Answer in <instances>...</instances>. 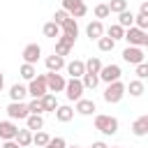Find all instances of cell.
<instances>
[{"instance_id":"39","label":"cell","mask_w":148,"mask_h":148,"mask_svg":"<svg viewBox=\"0 0 148 148\" xmlns=\"http://www.w3.org/2000/svg\"><path fill=\"white\" fill-rule=\"evenodd\" d=\"M28 113H44V109H42V102H39V99H32V102H28Z\"/></svg>"},{"instance_id":"46","label":"cell","mask_w":148,"mask_h":148,"mask_svg":"<svg viewBox=\"0 0 148 148\" xmlns=\"http://www.w3.org/2000/svg\"><path fill=\"white\" fill-rule=\"evenodd\" d=\"M109 148H123V146H109Z\"/></svg>"},{"instance_id":"4","label":"cell","mask_w":148,"mask_h":148,"mask_svg":"<svg viewBox=\"0 0 148 148\" xmlns=\"http://www.w3.org/2000/svg\"><path fill=\"white\" fill-rule=\"evenodd\" d=\"M49 88H46V76L44 74H35V79L28 81V95L32 99H39L42 95H46Z\"/></svg>"},{"instance_id":"42","label":"cell","mask_w":148,"mask_h":148,"mask_svg":"<svg viewBox=\"0 0 148 148\" xmlns=\"http://www.w3.org/2000/svg\"><path fill=\"white\" fill-rule=\"evenodd\" d=\"M90 148H109V146H106V143H104V141H95V143H92V146H90Z\"/></svg>"},{"instance_id":"22","label":"cell","mask_w":148,"mask_h":148,"mask_svg":"<svg viewBox=\"0 0 148 148\" xmlns=\"http://www.w3.org/2000/svg\"><path fill=\"white\" fill-rule=\"evenodd\" d=\"M125 90H130V95H132V97H141V95L146 92V86H143V81H141V79H132V81L125 86Z\"/></svg>"},{"instance_id":"44","label":"cell","mask_w":148,"mask_h":148,"mask_svg":"<svg viewBox=\"0 0 148 148\" xmlns=\"http://www.w3.org/2000/svg\"><path fill=\"white\" fill-rule=\"evenodd\" d=\"M2 88H5V74L0 72V92H2Z\"/></svg>"},{"instance_id":"8","label":"cell","mask_w":148,"mask_h":148,"mask_svg":"<svg viewBox=\"0 0 148 148\" xmlns=\"http://www.w3.org/2000/svg\"><path fill=\"white\" fill-rule=\"evenodd\" d=\"M5 111H7L9 120H25L28 118V104L25 102H9Z\"/></svg>"},{"instance_id":"26","label":"cell","mask_w":148,"mask_h":148,"mask_svg":"<svg viewBox=\"0 0 148 148\" xmlns=\"http://www.w3.org/2000/svg\"><path fill=\"white\" fill-rule=\"evenodd\" d=\"M118 25H120V28H132V25H134V14H132L130 9L120 12V14H118Z\"/></svg>"},{"instance_id":"31","label":"cell","mask_w":148,"mask_h":148,"mask_svg":"<svg viewBox=\"0 0 148 148\" xmlns=\"http://www.w3.org/2000/svg\"><path fill=\"white\" fill-rule=\"evenodd\" d=\"M123 35H125V28H120L118 23H113V25H109V30H106V37H111L113 42H118V39H123Z\"/></svg>"},{"instance_id":"40","label":"cell","mask_w":148,"mask_h":148,"mask_svg":"<svg viewBox=\"0 0 148 148\" xmlns=\"http://www.w3.org/2000/svg\"><path fill=\"white\" fill-rule=\"evenodd\" d=\"M67 16H69V14H67V12H65V9H62V7H60V9H58V12H56V14H53V21H56V23H58V25H60V23H62V21H65V18H67Z\"/></svg>"},{"instance_id":"2","label":"cell","mask_w":148,"mask_h":148,"mask_svg":"<svg viewBox=\"0 0 148 148\" xmlns=\"http://www.w3.org/2000/svg\"><path fill=\"white\" fill-rule=\"evenodd\" d=\"M125 83L118 79V81H111V83H106V90H104V102L106 104H118L123 97H125Z\"/></svg>"},{"instance_id":"34","label":"cell","mask_w":148,"mask_h":148,"mask_svg":"<svg viewBox=\"0 0 148 148\" xmlns=\"http://www.w3.org/2000/svg\"><path fill=\"white\" fill-rule=\"evenodd\" d=\"M111 12H109V5L102 2V5H95V18H109Z\"/></svg>"},{"instance_id":"35","label":"cell","mask_w":148,"mask_h":148,"mask_svg":"<svg viewBox=\"0 0 148 148\" xmlns=\"http://www.w3.org/2000/svg\"><path fill=\"white\" fill-rule=\"evenodd\" d=\"M134 25L141 28V30H148V14H141V12H139V14L134 16Z\"/></svg>"},{"instance_id":"47","label":"cell","mask_w":148,"mask_h":148,"mask_svg":"<svg viewBox=\"0 0 148 148\" xmlns=\"http://www.w3.org/2000/svg\"><path fill=\"white\" fill-rule=\"evenodd\" d=\"M0 148H2V141H0Z\"/></svg>"},{"instance_id":"20","label":"cell","mask_w":148,"mask_h":148,"mask_svg":"<svg viewBox=\"0 0 148 148\" xmlns=\"http://www.w3.org/2000/svg\"><path fill=\"white\" fill-rule=\"evenodd\" d=\"M44 62H46V69H49V72H60V69L65 67V58H62V56H56V53H53V56H46Z\"/></svg>"},{"instance_id":"21","label":"cell","mask_w":148,"mask_h":148,"mask_svg":"<svg viewBox=\"0 0 148 148\" xmlns=\"http://www.w3.org/2000/svg\"><path fill=\"white\" fill-rule=\"evenodd\" d=\"M25 127H28L30 132L42 130V127H44V118H42V113H28V118H25Z\"/></svg>"},{"instance_id":"1","label":"cell","mask_w":148,"mask_h":148,"mask_svg":"<svg viewBox=\"0 0 148 148\" xmlns=\"http://www.w3.org/2000/svg\"><path fill=\"white\" fill-rule=\"evenodd\" d=\"M123 39L130 44V46H148V32L146 30H141V28H136V25H132V28H125V35H123Z\"/></svg>"},{"instance_id":"38","label":"cell","mask_w":148,"mask_h":148,"mask_svg":"<svg viewBox=\"0 0 148 148\" xmlns=\"http://www.w3.org/2000/svg\"><path fill=\"white\" fill-rule=\"evenodd\" d=\"M146 76H148V62L143 60V62H139V65H136V79H141V81H143Z\"/></svg>"},{"instance_id":"11","label":"cell","mask_w":148,"mask_h":148,"mask_svg":"<svg viewBox=\"0 0 148 148\" xmlns=\"http://www.w3.org/2000/svg\"><path fill=\"white\" fill-rule=\"evenodd\" d=\"M39 56H42V46L39 44H28L25 49H23V53H21V58H23V62H30V65H35L37 60H39Z\"/></svg>"},{"instance_id":"16","label":"cell","mask_w":148,"mask_h":148,"mask_svg":"<svg viewBox=\"0 0 148 148\" xmlns=\"http://www.w3.org/2000/svg\"><path fill=\"white\" fill-rule=\"evenodd\" d=\"M132 134L134 136H146L148 134V116H139L134 123H132Z\"/></svg>"},{"instance_id":"32","label":"cell","mask_w":148,"mask_h":148,"mask_svg":"<svg viewBox=\"0 0 148 148\" xmlns=\"http://www.w3.org/2000/svg\"><path fill=\"white\" fill-rule=\"evenodd\" d=\"M83 65H86V72H90V74H99V69H102V60L99 58H88Z\"/></svg>"},{"instance_id":"12","label":"cell","mask_w":148,"mask_h":148,"mask_svg":"<svg viewBox=\"0 0 148 148\" xmlns=\"http://www.w3.org/2000/svg\"><path fill=\"white\" fill-rule=\"evenodd\" d=\"M65 69H67L69 79H81V76L86 74V65H83V60H79V58H74V60L65 62Z\"/></svg>"},{"instance_id":"6","label":"cell","mask_w":148,"mask_h":148,"mask_svg":"<svg viewBox=\"0 0 148 148\" xmlns=\"http://www.w3.org/2000/svg\"><path fill=\"white\" fill-rule=\"evenodd\" d=\"M74 42H76L74 37H69V35L60 32V35L56 37V51H53V53H56V56H62V58H65V56H69V51H72Z\"/></svg>"},{"instance_id":"15","label":"cell","mask_w":148,"mask_h":148,"mask_svg":"<svg viewBox=\"0 0 148 148\" xmlns=\"http://www.w3.org/2000/svg\"><path fill=\"white\" fill-rule=\"evenodd\" d=\"M60 32H65V35H69V37H79V23H76V18H72V16H67L62 23H60Z\"/></svg>"},{"instance_id":"3","label":"cell","mask_w":148,"mask_h":148,"mask_svg":"<svg viewBox=\"0 0 148 148\" xmlns=\"http://www.w3.org/2000/svg\"><path fill=\"white\" fill-rule=\"evenodd\" d=\"M95 130H99V132L106 134V136H113V134L118 132V118H116V116H104V113H99V116H95Z\"/></svg>"},{"instance_id":"27","label":"cell","mask_w":148,"mask_h":148,"mask_svg":"<svg viewBox=\"0 0 148 148\" xmlns=\"http://www.w3.org/2000/svg\"><path fill=\"white\" fill-rule=\"evenodd\" d=\"M42 32H44V37H51V39H56V37L60 35V25H58L56 21H49V23H44Z\"/></svg>"},{"instance_id":"17","label":"cell","mask_w":148,"mask_h":148,"mask_svg":"<svg viewBox=\"0 0 148 148\" xmlns=\"http://www.w3.org/2000/svg\"><path fill=\"white\" fill-rule=\"evenodd\" d=\"M86 35H88L90 39H99V37L104 35V25H102V21H99V18L90 21V23L86 25Z\"/></svg>"},{"instance_id":"10","label":"cell","mask_w":148,"mask_h":148,"mask_svg":"<svg viewBox=\"0 0 148 148\" xmlns=\"http://www.w3.org/2000/svg\"><path fill=\"white\" fill-rule=\"evenodd\" d=\"M46 76V88H49V92H62L65 90V79H62V74H58V72H49V74H44Z\"/></svg>"},{"instance_id":"23","label":"cell","mask_w":148,"mask_h":148,"mask_svg":"<svg viewBox=\"0 0 148 148\" xmlns=\"http://www.w3.org/2000/svg\"><path fill=\"white\" fill-rule=\"evenodd\" d=\"M14 141H16L21 148H28V146L32 143V132H30L28 127H25V130H18V132H16V136H14Z\"/></svg>"},{"instance_id":"30","label":"cell","mask_w":148,"mask_h":148,"mask_svg":"<svg viewBox=\"0 0 148 148\" xmlns=\"http://www.w3.org/2000/svg\"><path fill=\"white\" fill-rule=\"evenodd\" d=\"M113 46H116V42H113L111 37H104V35H102V37L97 39V49H99L102 53H109V51H113Z\"/></svg>"},{"instance_id":"45","label":"cell","mask_w":148,"mask_h":148,"mask_svg":"<svg viewBox=\"0 0 148 148\" xmlns=\"http://www.w3.org/2000/svg\"><path fill=\"white\" fill-rule=\"evenodd\" d=\"M65 148H81V146H65Z\"/></svg>"},{"instance_id":"24","label":"cell","mask_w":148,"mask_h":148,"mask_svg":"<svg viewBox=\"0 0 148 148\" xmlns=\"http://www.w3.org/2000/svg\"><path fill=\"white\" fill-rule=\"evenodd\" d=\"M39 102H42V109H44V111H56V109H58V99H56V95H53V92L42 95V97H39Z\"/></svg>"},{"instance_id":"13","label":"cell","mask_w":148,"mask_h":148,"mask_svg":"<svg viewBox=\"0 0 148 148\" xmlns=\"http://www.w3.org/2000/svg\"><path fill=\"white\" fill-rule=\"evenodd\" d=\"M18 132V125L14 120H0V141H9L14 139Z\"/></svg>"},{"instance_id":"9","label":"cell","mask_w":148,"mask_h":148,"mask_svg":"<svg viewBox=\"0 0 148 148\" xmlns=\"http://www.w3.org/2000/svg\"><path fill=\"white\" fill-rule=\"evenodd\" d=\"M123 60L130 62V65H139V62L146 60V53H143L141 46H127V49L123 51Z\"/></svg>"},{"instance_id":"29","label":"cell","mask_w":148,"mask_h":148,"mask_svg":"<svg viewBox=\"0 0 148 148\" xmlns=\"http://www.w3.org/2000/svg\"><path fill=\"white\" fill-rule=\"evenodd\" d=\"M49 139H51V136H49L44 130H37V132H32V143H35L37 148H44V146L49 143Z\"/></svg>"},{"instance_id":"7","label":"cell","mask_w":148,"mask_h":148,"mask_svg":"<svg viewBox=\"0 0 148 148\" xmlns=\"http://www.w3.org/2000/svg\"><path fill=\"white\" fill-rule=\"evenodd\" d=\"M120 74H123V69H120V65H116V62H111V65H102V69H99V81H104V83H111V81H118L120 79Z\"/></svg>"},{"instance_id":"36","label":"cell","mask_w":148,"mask_h":148,"mask_svg":"<svg viewBox=\"0 0 148 148\" xmlns=\"http://www.w3.org/2000/svg\"><path fill=\"white\" fill-rule=\"evenodd\" d=\"M60 2H62V9H65L67 14H72L79 5H83V0H60Z\"/></svg>"},{"instance_id":"37","label":"cell","mask_w":148,"mask_h":148,"mask_svg":"<svg viewBox=\"0 0 148 148\" xmlns=\"http://www.w3.org/2000/svg\"><path fill=\"white\" fill-rule=\"evenodd\" d=\"M65 146H67V141L62 136H56V139H49V143L44 148H65Z\"/></svg>"},{"instance_id":"14","label":"cell","mask_w":148,"mask_h":148,"mask_svg":"<svg viewBox=\"0 0 148 148\" xmlns=\"http://www.w3.org/2000/svg\"><path fill=\"white\" fill-rule=\"evenodd\" d=\"M74 111H76V113H81V116H90V113H95V111H97V106H95V102H92V99L81 97V99H76Z\"/></svg>"},{"instance_id":"25","label":"cell","mask_w":148,"mask_h":148,"mask_svg":"<svg viewBox=\"0 0 148 148\" xmlns=\"http://www.w3.org/2000/svg\"><path fill=\"white\" fill-rule=\"evenodd\" d=\"M81 83H83V88H86V90H95V88H97V83H99V76H97V74L86 72V74L81 76Z\"/></svg>"},{"instance_id":"5","label":"cell","mask_w":148,"mask_h":148,"mask_svg":"<svg viewBox=\"0 0 148 148\" xmlns=\"http://www.w3.org/2000/svg\"><path fill=\"white\" fill-rule=\"evenodd\" d=\"M83 83H81V79H69V81H65V95H67V99L69 102H76V99H81L83 97Z\"/></svg>"},{"instance_id":"43","label":"cell","mask_w":148,"mask_h":148,"mask_svg":"<svg viewBox=\"0 0 148 148\" xmlns=\"http://www.w3.org/2000/svg\"><path fill=\"white\" fill-rule=\"evenodd\" d=\"M139 12H141V14H148V2H141V7H139Z\"/></svg>"},{"instance_id":"18","label":"cell","mask_w":148,"mask_h":148,"mask_svg":"<svg viewBox=\"0 0 148 148\" xmlns=\"http://www.w3.org/2000/svg\"><path fill=\"white\" fill-rule=\"evenodd\" d=\"M53 113H56V120H58V123H69V120L74 118V109H72L69 104H62V106L58 104V109H56Z\"/></svg>"},{"instance_id":"28","label":"cell","mask_w":148,"mask_h":148,"mask_svg":"<svg viewBox=\"0 0 148 148\" xmlns=\"http://www.w3.org/2000/svg\"><path fill=\"white\" fill-rule=\"evenodd\" d=\"M18 74H21V79H23V81H30V79H35L37 67H35V65H30V62H23V65H21V69H18Z\"/></svg>"},{"instance_id":"19","label":"cell","mask_w":148,"mask_h":148,"mask_svg":"<svg viewBox=\"0 0 148 148\" xmlns=\"http://www.w3.org/2000/svg\"><path fill=\"white\" fill-rule=\"evenodd\" d=\"M25 95H28V86H23V83H14L9 88V99L12 102H23Z\"/></svg>"},{"instance_id":"33","label":"cell","mask_w":148,"mask_h":148,"mask_svg":"<svg viewBox=\"0 0 148 148\" xmlns=\"http://www.w3.org/2000/svg\"><path fill=\"white\" fill-rule=\"evenodd\" d=\"M125 9H127V0H111L109 2V12L111 14H120Z\"/></svg>"},{"instance_id":"41","label":"cell","mask_w":148,"mask_h":148,"mask_svg":"<svg viewBox=\"0 0 148 148\" xmlns=\"http://www.w3.org/2000/svg\"><path fill=\"white\" fill-rule=\"evenodd\" d=\"M2 148H21V146H18L14 139H9V141H2Z\"/></svg>"}]
</instances>
